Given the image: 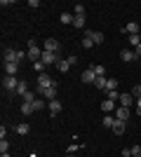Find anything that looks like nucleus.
<instances>
[{
    "label": "nucleus",
    "mask_w": 141,
    "mask_h": 157,
    "mask_svg": "<svg viewBox=\"0 0 141 157\" xmlns=\"http://www.w3.org/2000/svg\"><path fill=\"white\" fill-rule=\"evenodd\" d=\"M49 87H57L54 78H52V75H47V73H40V75H38V94L45 92V89H49Z\"/></svg>",
    "instance_id": "obj_1"
},
{
    "label": "nucleus",
    "mask_w": 141,
    "mask_h": 157,
    "mask_svg": "<svg viewBox=\"0 0 141 157\" xmlns=\"http://www.w3.org/2000/svg\"><path fill=\"white\" fill-rule=\"evenodd\" d=\"M19 82L21 80H17V75H5V78H2V87H5L7 92H17Z\"/></svg>",
    "instance_id": "obj_2"
},
{
    "label": "nucleus",
    "mask_w": 141,
    "mask_h": 157,
    "mask_svg": "<svg viewBox=\"0 0 141 157\" xmlns=\"http://www.w3.org/2000/svg\"><path fill=\"white\" fill-rule=\"evenodd\" d=\"M42 49H45V52H52V54H59V40L47 38L45 42H42Z\"/></svg>",
    "instance_id": "obj_3"
},
{
    "label": "nucleus",
    "mask_w": 141,
    "mask_h": 157,
    "mask_svg": "<svg viewBox=\"0 0 141 157\" xmlns=\"http://www.w3.org/2000/svg\"><path fill=\"white\" fill-rule=\"evenodd\" d=\"M17 56H19V49H10V47H7L5 52H2V61H5V63H19Z\"/></svg>",
    "instance_id": "obj_4"
},
{
    "label": "nucleus",
    "mask_w": 141,
    "mask_h": 157,
    "mask_svg": "<svg viewBox=\"0 0 141 157\" xmlns=\"http://www.w3.org/2000/svg\"><path fill=\"white\" fill-rule=\"evenodd\" d=\"M118 101H120V105H125V108H132V105L136 103V98H134V94H132V92L120 94V98H118Z\"/></svg>",
    "instance_id": "obj_5"
},
{
    "label": "nucleus",
    "mask_w": 141,
    "mask_h": 157,
    "mask_svg": "<svg viewBox=\"0 0 141 157\" xmlns=\"http://www.w3.org/2000/svg\"><path fill=\"white\" fill-rule=\"evenodd\" d=\"M59 59H61V56H59V54H52V52H45V49H42V63H45V66H49V63H54V66H57V63H59Z\"/></svg>",
    "instance_id": "obj_6"
},
{
    "label": "nucleus",
    "mask_w": 141,
    "mask_h": 157,
    "mask_svg": "<svg viewBox=\"0 0 141 157\" xmlns=\"http://www.w3.org/2000/svg\"><path fill=\"white\" fill-rule=\"evenodd\" d=\"M80 80L85 82V85H94V82H96V73H94L92 68H87V71L80 75Z\"/></svg>",
    "instance_id": "obj_7"
},
{
    "label": "nucleus",
    "mask_w": 141,
    "mask_h": 157,
    "mask_svg": "<svg viewBox=\"0 0 141 157\" xmlns=\"http://www.w3.org/2000/svg\"><path fill=\"white\" fill-rule=\"evenodd\" d=\"M122 33H127V35H139V33H141V26L136 24V21H129L127 26L122 28Z\"/></svg>",
    "instance_id": "obj_8"
},
{
    "label": "nucleus",
    "mask_w": 141,
    "mask_h": 157,
    "mask_svg": "<svg viewBox=\"0 0 141 157\" xmlns=\"http://www.w3.org/2000/svg\"><path fill=\"white\" fill-rule=\"evenodd\" d=\"M57 94H59V87H49V89L40 92V96L45 98V101H54V98H57Z\"/></svg>",
    "instance_id": "obj_9"
},
{
    "label": "nucleus",
    "mask_w": 141,
    "mask_h": 157,
    "mask_svg": "<svg viewBox=\"0 0 141 157\" xmlns=\"http://www.w3.org/2000/svg\"><path fill=\"white\" fill-rule=\"evenodd\" d=\"M28 59L33 61V63H35V61H40L42 59V49H40V47H28Z\"/></svg>",
    "instance_id": "obj_10"
},
{
    "label": "nucleus",
    "mask_w": 141,
    "mask_h": 157,
    "mask_svg": "<svg viewBox=\"0 0 141 157\" xmlns=\"http://www.w3.org/2000/svg\"><path fill=\"white\" fill-rule=\"evenodd\" d=\"M129 113H132V108H125V105H120V108H118V113H115V120L127 122V120H129Z\"/></svg>",
    "instance_id": "obj_11"
},
{
    "label": "nucleus",
    "mask_w": 141,
    "mask_h": 157,
    "mask_svg": "<svg viewBox=\"0 0 141 157\" xmlns=\"http://www.w3.org/2000/svg\"><path fill=\"white\" fill-rule=\"evenodd\" d=\"M120 59L122 61H134V59H139V56H136L134 49H122V52H120Z\"/></svg>",
    "instance_id": "obj_12"
},
{
    "label": "nucleus",
    "mask_w": 141,
    "mask_h": 157,
    "mask_svg": "<svg viewBox=\"0 0 141 157\" xmlns=\"http://www.w3.org/2000/svg\"><path fill=\"white\" fill-rule=\"evenodd\" d=\"M14 131H17L19 136H28V134H31V127H28V122H21V124L14 127Z\"/></svg>",
    "instance_id": "obj_13"
},
{
    "label": "nucleus",
    "mask_w": 141,
    "mask_h": 157,
    "mask_svg": "<svg viewBox=\"0 0 141 157\" xmlns=\"http://www.w3.org/2000/svg\"><path fill=\"white\" fill-rule=\"evenodd\" d=\"M87 35L92 38L94 45H101V42H104V33H101V31H87Z\"/></svg>",
    "instance_id": "obj_14"
},
{
    "label": "nucleus",
    "mask_w": 141,
    "mask_h": 157,
    "mask_svg": "<svg viewBox=\"0 0 141 157\" xmlns=\"http://www.w3.org/2000/svg\"><path fill=\"white\" fill-rule=\"evenodd\" d=\"M125 129H127V122L115 120V124H113V131H115V134H118V136H122V134H125Z\"/></svg>",
    "instance_id": "obj_15"
},
{
    "label": "nucleus",
    "mask_w": 141,
    "mask_h": 157,
    "mask_svg": "<svg viewBox=\"0 0 141 157\" xmlns=\"http://www.w3.org/2000/svg\"><path fill=\"white\" fill-rule=\"evenodd\" d=\"M47 108H49V113H52V115H59V113H61V101H57V98H54V101H49V105H47Z\"/></svg>",
    "instance_id": "obj_16"
},
{
    "label": "nucleus",
    "mask_w": 141,
    "mask_h": 157,
    "mask_svg": "<svg viewBox=\"0 0 141 157\" xmlns=\"http://www.w3.org/2000/svg\"><path fill=\"white\" fill-rule=\"evenodd\" d=\"M101 124L106 127V129H113V124H115V117H113V115H104V120H101Z\"/></svg>",
    "instance_id": "obj_17"
},
{
    "label": "nucleus",
    "mask_w": 141,
    "mask_h": 157,
    "mask_svg": "<svg viewBox=\"0 0 141 157\" xmlns=\"http://www.w3.org/2000/svg\"><path fill=\"white\" fill-rule=\"evenodd\" d=\"M19 63H5V75H17Z\"/></svg>",
    "instance_id": "obj_18"
},
{
    "label": "nucleus",
    "mask_w": 141,
    "mask_h": 157,
    "mask_svg": "<svg viewBox=\"0 0 141 157\" xmlns=\"http://www.w3.org/2000/svg\"><path fill=\"white\" fill-rule=\"evenodd\" d=\"M73 19H75V14H71V12H61V24H71V26H73Z\"/></svg>",
    "instance_id": "obj_19"
},
{
    "label": "nucleus",
    "mask_w": 141,
    "mask_h": 157,
    "mask_svg": "<svg viewBox=\"0 0 141 157\" xmlns=\"http://www.w3.org/2000/svg\"><path fill=\"white\" fill-rule=\"evenodd\" d=\"M106 82H108V78H96V82H94V87H96L99 92H106Z\"/></svg>",
    "instance_id": "obj_20"
},
{
    "label": "nucleus",
    "mask_w": 141,
    "mask_h": 157,
    "mask_svg": "<svg viewBox=\"0 0 141 157\" xmlns=\"http://www.w3.org/2000/svg\"><path fill=\"white\" fill-rule=\"evenodd\" d=\"M113 108H115V103H113V101H108V98H106V101H101V110L106 113V115H108L111 110H113Z\"/></svg>",
    "instance_id": "obj_21"
},
{
    "label": "nucleus",
    "mask_w": 141,
    "mask_h": 157,
    "mask_svg": "<svg viewBox=\"0 0 141 157\" xmlns=\"http://www.w3.org/2000/svg\"><path fill=\"white\" fill-rule=\"evenodd\" d=\"M89 68L96 73V78H106V68H104V66H96V63H94V66H89Z\"/></svg>",
    "instance_id": "obj_22"
},
{
    "label": "nucleus",
    "mask_w": 141,
    "mask_h": 157,
    "mask_svg": "<svg viewBox=\"0 0 141 157\" xmlns=\"http://www.w3.org/2000/svg\"><path fill=\"white\" fill-rule=\"evenodd\" d=\"M57 68H59V73H68V68H71V63H68L66 59H59V63H57Z\"/></svg>",
    "instance_id": "obj_23"
},
{
    "label": "nucleus",
    "mask_w": 141,
    "mask_h": 157,
    "mask_svg": "<svg viewBox=\"0 0 141 157\" xmlns=\"http://www.w3.org/2000/svg\"><path fill=\"white\" fill-rule=\"evenodd\" d=\"M118 89V80L115 78H108V82H106V92H115Z\"/></svg>",
    "instance_id": "obj_24"
},
{
    "label": "nucleus",
    "mask_w": 141,
    "mask_h": 157,
    "mask_svg": "<svg viewBox=\"0 0 141 157\" xmlns=\"http://www.w3.org/2000/svg\"><path fill=\"white\" fill-rule=\"evenodd\" d=\"M73 14H75V17H85V5H80V2L73 5Z\"/></svg>",
    "instance_id": "obj_25"
},
{
    "label": "nucleus",
    "mask_w": 141,
    "mask_h": 157,
    "mask_svg": "<svg viewBox=\"0 0 141 157\" xmlns=\"http://www.w3.org/2000/svg\"><path fill=\"white\" fill-rule=\"evenodd\" d=\"M42 108H45V98H35V101H33V110H42Z\"/></svg>",
    "instance_id": "obj_26"
},
{
    "label": "nucleus",
    "mask_w": 141,
    "mask_h": 157,
    "mask_svg": "<svg viewBox=\"0 0 141 157\" xmlns=\"http://www.w3.org/2000/svg\"><path fill=\"white\" fill-rule=\"evenodd\" d=\"M21 113H24V115H31V113H35V110H33V103H21Z\"/></svg>",
    "instance_id": "obj_27"
},
{
    "label": "nucleus",
    "mask_w": 141,
    "mask_h": 157,
    "mask_svg": "<svg viewBox=\"0 0 141 157\" xmlns=\"http://www.w3.org/2000/svg\"><path fill=\"white\" fill-rule=\"evenodd\" d=\"M73 26L75 28H85V17H75V19H73Z\"/></svg>",
    "instance_id": "obj_28"
},
{
    "label": "nucleus",
    "mask_w": 141,
    "mask_h": 157,
    "mask_svg": "<svg viewBox=\"0 0 141 157\" xmlns=\"http://www.w3.org/2000/svg\"><path fill=\"white\" fill-rule=\"evenodd\" d=\"M106 98H108V101H113V103H115V101L120 98V94H118V89H115V92H106Z\"/></svg>",
    "instance_id": "obj_29"
},
{
    "label": "nucleus",
    "mask_w": 141,
    "mask_h": 157,
    "mask_svg": "<svg viewBox=\"0 0 141 157\" xmlns=\"http://www.w3.org/2000/svg\"><path fill=\"white\" fill-rule=\"evenodd\" d=\"M0 152H10V141H7V138L0 141Z\"/></svg>",
    "instance_id": "obj_30"
},
{
    "label": "nucleus",
    "mask_w": 141,
    "mask_h": 157,
    "mask_svg": "<svg viewBox=\"0 0 141 157\" xmlns=\"http://www.w3.org/2000/svg\"><path fill=\"white\" fill-rule=\"evenodd\" d=\"M33 68L38 71V75H40V73H45V68H47V66L42 63V61H35V63H33Z\"/></svg>",
    "instance_id": "obj_31"
},
{
    "label": "nucleus",
    "mask_w": 141,
    "mask_h": 157,
    "mask_svg": "<svg viewBox=\"0 0 141 157\" xmlns=\"http://www.w3.org/2000/svg\"><path fill=\"white\" fill-rule=\"evenodd\" d=\"M26 92H28V85H26V82H19V87H17V94H21V96H24Z\"/></svg>",
    "instance_id": "obj_32"
},
{
    "label": "nucleus",
    "mask_w": 141,
    "mask_h": 157,
    "mask_svg": "<svg viewBox=\"0 0 141 157\" xmlns=\"http://www.w3.org/2000/svg\"><path fill=\"white\" fill-rule=\"evenodd\" d=\"M82 47H94V42H92V38H89V35H85V38H82Z\"/></svg>",
    "instance_id": "obj_33"
},
{
    "label": "nucleus",
    "mask_w": 141,
    "mask_h": 157,
    "mask_svg": "<svg viewBox=\"0 0 141 157\" xmlns=\"http://www.w3.org/2000/svg\"><path fill=\"white\" fill-rule=\"evenodd\" d=\"M132 94H134V98H141V80H139V85L132 89Z\"/></svg>",
    "instance_id": "obj_34"
},
{
    "label": "nucleus",
    "mask_w": 141,
    "mask_h": 157,
    "mask_svg": "<svg viewBox=\"0 0 141 157\" xmlns=\"http://www.w3.org/2000/svg\"><path fill=\"white\" fill-rule=\"evenodd\" d=\"M129 45H141V38H139V35H129Z\"/></svg>",
    "instance_id": "obj_35"
},
{
    "label": "nucleus",
    "mask_w": 141,
    "mask_h": 157,
    "mask_svg": "<svg viewBox=\"0 0 141 157\" xmlns=\"http://www.w3.org/2000/svg\"><path fill=\"white\" fill-rule=\"evenodd\" d=\"M132 157H141V145H134V148H132Z\"/></svg>",
    "instance_id": "obj_36"
},
{
    "label": "nucleus",
    "mask_w": 141,
    "mask_h": 157,
    "mask_svg": "<svg viewBox=\"0 0 141 157\" xmlns=\"http://www.w3.org/2000/svg\"><path fill=\"white\" fill-rule=\"evenodd\" d=\"M78 148H80L78 143H71V145H68V152H71V155H75V152H78Z\"/></svg>",
    "instance_id": "obj_37"
},
{
    "label": "nucleus",
    "mask_w": 141,
    "mask_h": 157,
    "mask_svg": "<svg viewBox=\"0 0 141 157\" xmlns=\"http://www.w3.org/2000/svg\"><path fill=\"white\" fill-rule=\"evenodd\" d=\"M66 61H68V63H71V66H73V63H78V56H75V54H71V56H68Z\"/></svg>",
    "instance_id": "obj_38"
},
{
    "label": "nucleus",
    "mask_w": 141,
    "mask_h": 157,
    "mask_svg": "<svg viewBox=\"0 0 141 157\" xmlns=\"http://www.w3.org/2000/svg\"><path fill=\"white\" fill-rule=\"evenodd\" d=\"M2 138H7V129H5V124L0 127V141H2Z\"/></svg>",
    "instance_id": "obj_39"
},
{
    "label": "nucleus",
    "mask_w": 141,
    "mask_h": 157,
    "mask_svg": "<svg viewBox=\"0 0 141 157\" xmlns=\"http://www.w3.org/2000/svg\"><path fill=\"white\" fill-rule=\"evenodd\" d=\"M122 157H132V148H122Z\"/></svg>",
    "instance_id": "obj_40"
},
{
    "label": "nucleus",
    "mask_w": 141,
    "mask_h": 157,
    "mask_svg": "<svg viewBox=\"0 0 141 157\" xmlns=\"http://www.w3.org/2000/svg\"><path fill=\"white\" fill-rule=\"evenodd\" d=\"M134 52H136V56L141 59V45H136V47H134Z\"/></svg>",
    "instance_id": "obj_41"
},
{
    "label": "nucleus",
    "mask_w": 141,
    "mask_h": 157,
    "mask_svg": "<svg viewBox=\"0 0 141 157\" xmlns=\"http://www.w3.org/2000/svg\"><path fill=\"white\" fill-rule=\"evenodd\" d=\"M0 157H10V152H0Z\"/></svg>",
    "instance_id": "obj_42"
},
{
    "label": "nucleus",
    "mask_w": 141,
    "mask_h": 157,
    "mask_svg": "<svg viewBox=\"0 0 141 157\" xmlns=\"http://www.w3.org/2000/svg\"><path fill=\"white\" fill-rule=\"evenodd\" d=\"M66 157H75V155H71V152H66Z\"/></svg>",
    "instance_id": "obj_43"
},
{
    "label": "nucleus",
    "mask_w": 141,
    "mask_h": 157,
    "mask_svg": "<svg viewBox=\"0 0 141 157\" xmlns=\"http://www.w3.org/2000/svg\"><path fill=\"white\" fill-rule=\"evenodd\" d=\"M136 115H141V110H136Z\"/></svg>",
    "instance_id": "obj_44"
},
{
    "label": "nucleus",
    "mask_w": 141,
    "mask_h": 157,
    "mask_svg": "<svg viewBox=\"0 0 141 157\" xmlns=\"http://www.w3.org/2000/svg\"><path fill=\"white\" fill-rule=\"evenodd\" d=\"M139 38H141V33H139Z\"/></svg>",
    "instance_id": "obj_45"
}]
</instances>
